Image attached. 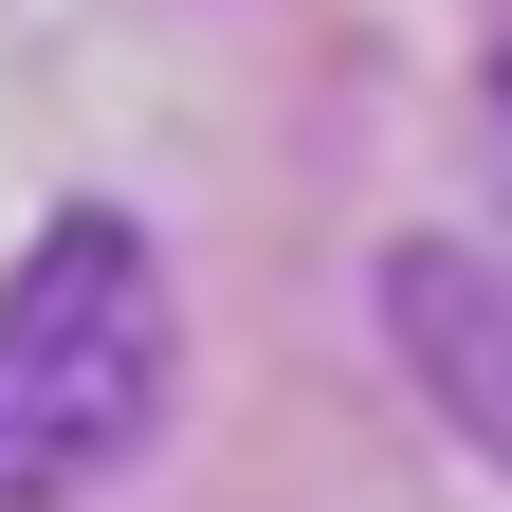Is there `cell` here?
I'll return each instance as SVG.
<instances>
[{"label": "cell", "mask_w": 512, "mask_h": 512, "mask_svg": "<svg viewBox=\"0 0 512 512\" xmlns=\"http://www.w3.org/2000/svg\"><path fill=\"white\" fill-rule=\"evenodd\" d=\"M165 384H183V293H165V238L147 220H37L19 275H0V512H74L165 439Z\"/></svg>", "instance_id": "cell-1"}, {"label": "cell", "mask_w": 512, "mask_h": 512, "mask_svg": "<svg viewBox=\"0 0 512 512\" xmlns=\"http://www.w3.org/2000/svg\"><path fill=\"white\" fill-rule=\"evenodd\" d=\"M384 330H403L421 403L458 421L476 458H512V256H476V238H403V256H384Z\"/></svg>", "instance_id": "cell-2"}]
</instances>
